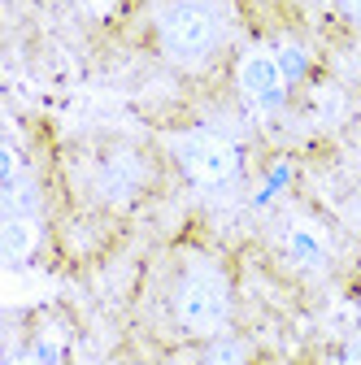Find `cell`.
<instances>
[{
    "mask_svg": "<svg viewBox=\"0 0 361 365\" xmlns=\"http://www.w3.org/2000/svg\"><path fill=\"white\" fill-rule=\"evenodd\" d=\"M340 365H361V339H352V344L344 348V356H340Z\"/></svg>",
    "mask_w": 361,
    "mask_h": 365,
    "instance_id": "9",
    "label": "cell"
},
{
    "mask_svg": "<svg viewBox=\"0 0 361 365\" xmlns=\"http://www.w3.org/2000/svg\"><path fill=\"white\" fill-rule=\"evenodd\" d=\"M39 248V213H5L0 217V252L9 265H22Z\"/></svg>",
    "mask_w": 361,
    "mask_h": 365,
    "instance_id": "6",
    "label": "cell"
},
{
    "mask_svg": "<svg viewBox=\"0 0 361 365\" xmlns=\"http://www.w3.org/2000/svg\"><path fill=\"white\" fill-rule=\"evenodd\" d=\"M335 5H340V14H344L352 26H361V0H335Z\"/></svg>",
    "mask_w": 361,
    "mask_h": 365,
    "instance_id": "8",
    "label": "cell"
},
{
    "mask_svg": "<svg viewBox=\"0 0 361 365\" xmlns=\"http://www.w3.org/2000/svg\"><path fill=\"white\" fill-rule=\"evenodd\" d=\"M18 365H49V361H44V356H39V352H31V356H22V361H18Z\"/></svg>",
    "mask_w": 361,
    "mask_h": 365,
    "instance_id": "10",
    "label": "cell"
},
{
    "mask_svg": "<svg viewBox=\"0 0 361 365\" xmlns=\"http://www.w3.org/2000/svg\"><path fill=\"white\" fill-rule=\"evenodd\" d=\"M178 165L188 170L192 182L200 187H227V182L240 174V148L218 130H183L170 140Z\"/></svg>",
    "mask_w": 361,
    "mask_h": 365,
    "instance_id": "3",
    "label": "cell"
},
{
    "mask_svg": "<svg viewBox=\"0 0 361 365\" xmlns=\"http://www.w3.org/2000/svg\"><path fill=\"white\" fill-rule=\"evenodd\" d=\"M231 317V283L213 261H196L188 265V274L174 287V322L183 327L188 335L213 339L222 335Z\"/></svg>",
    "mask_w": 361,
    "mask_h": 365,
    "instance_id": "1",
    "label": "cell"
},
{
    "mask_svg": "<svg viewBox=\"0 0 361 365\" xmlns=\"http://www.w3.org/2000/svg\"><path fill=\"white\" fill-rule=\"evenodd\" d=\"M200 365H248V344L235 335H213Z\"/></svg>",
    "mask_w": 361,
    "mask_h": 365,
    "instance_id": "7",
    "label": "cell"
},
{
    "mask_svg": "<svg viewBox=\"0 0 361 365\" xmlns=\"http://www.w3.org/2000/svg\"><path fill=\"white\" fill-rule=\"evenodd\" d=\"M161 31V53L183 66V70H200L218 48H222V18L213 5H205V0H178V5H170L157 22Z\"/></svg>",
    "mask_w": 361,
    "mask_h": 365,
    "instance_id": "2",
    "label": "cell"
},
{
    "mask_svg": "<svg viewBox=\"0 0 361 365\" xmlns=\"http://www.w3.org/2000/svg\"><path fill=\"white\" fill-rule=\"evenodd\" d=\"M235 83H240V96L270 113V109H279L283 105V91H288V70L275 53H265V48H253L240 57V70H235Z\"/></svg>",
    "mask_w": 361,
    "mask_h": 365,
    "instance_id": "4",
    "label": "cell"
},
{
    "mask_svg": "<svg viewBox=\"0 0 361 365\" xmlns=\"http://www.w3.org/2000/svg\"><path fill=\"white\" fill-rule=\"evenodd\" d=\"M283 257H288L296 269H305V274H318V269H327V261H331V235L322 231L318 222L296 217L288 231H283Z\"/></svg>",
    "mask_w": 361,
    "mask_h": 365,
    "instance_id": "5",
    "label": "cell"
}]
</instances>
